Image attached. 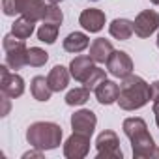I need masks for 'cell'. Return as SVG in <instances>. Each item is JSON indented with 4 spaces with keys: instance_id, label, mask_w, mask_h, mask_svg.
<instances>
[{
    "instance_id": "2",
    "label": "cell",
    "mask_w": 159,
    "mask_h": 159,
    "mask_svg": "<svg viewBox=\"0 0 159 159\" xmlns=\"http://www.w3.org/2000/svg\"><path fill=\"white\" fill-rule=\"evenodd\" d=\"M152 99V88L150 84L139 75H127L122 79L120 84V96H118V105L124 111H137L142 109L148 101Z\"/></svg>"
},
{
    "instance_id": "27",
    "label": "cell",
    "mask_w": 159,
    "mask_h": 159,
    "mask_svg": "<svg viewBox=\"0 0 159 159\" xmlns=\"http://www.w3.org/2000/svg\"><path fill=\"white\" fill-rule=\"evenodd\" d=\"M2 10L8 17H13L17 15V10H15V0H2Z\"/></svg>"
},
{
    "instance_id": "6",
    "label": "cell",
    "mask_w": 159,
    "mask_h": 159,
    "mask_svg": "<svg viewBox=\"0 0 159 159\" xmlns=\"http://www.w3.org/2000/svg\"><path fill=\"white\" fill-rule=\"evenodd\" d=\"M88 150H90V135L77 131H73V135L64 144V155L67 159H83L88 155Z\"/></svg>"
},
{
    "instance_id": "29",
    "label": "cell",
    "mask_w": 159,
    "mask_h": 159,
    "mask_svg": "<svg viewBox=\"0 0 159 159\" xmlns=\"http://www.w3.org/2000/svg\"><path fill=\"white\" fill-rule=\"evenodd\" d=\"M8 111H10V98H8V96H4V111H2V116H6V114H8Z\"/></svg>"
},
{
    "instance_id": "10",
    "label": "cell",
    "mask_w": 159,
    "mask_h": 159,
    "mask_svg": "<svg viewBox=\"0 0 159 159\" xmlns=\"http://www.w3.org/2000/svg\"><path fill=\"white\" fill-rule=\"evenodd\" d=\"M15 10L23 17L36 23V21H43L47 4H45V0H15Z\"/></svg>"
},
{
    "instance_id": "18",
    "label": "cell",
    "mask_w": 159,
    "mask_h": 159,
    "mask_svg": "<svg viewBox=\"0 0 159 159\" xmlns=\"http://www.w3.org/2000/svg\"><path fill=\"white\" fill-rule=\"evenodd\" d=\"M90 45V39L86 34L83 32H71L66 39H64V49L67 52H83L86 47Z\"/></svg>"
},
{
    "instance_id": "21",
    "label": "cell",
    "mask_w": 159,
    "mask_h": 159,
    "mask_svg": "<svg viewBox=\"0 0 159 159\" xmlns=\"http://www.w3.org/2000/svg\"><path fill=\"white\" fill-rule=\"evenodd\" d=\"M88 99H90V90H88L86 86H83V88H73V90H69L67 96H66V103H67L69 107L84 105Z\"/></svg>"
},
{
    "instance_id": "24",
    "label": "cell",
    "mask_w": 159,
    "mask_h": 159,
    "mask_svg": "<svg viewBox=\"0 0 159 159\" xmlns=\"http://www.w3.org/2000/svg\"><path fill=\"white\" fill-rule=\"evenodd\" d=\"M64 21V13L62 10L58 8V4H51L47 6V11H45V17H43V23H52V25H62Z\"/></svg>"
},
{
    "instance_id": "16",
    "label": "cell",
    "mask_w": 159,
    "mask_h": 159,
    "mask_svg": "<svg viewBox=\"0 0 159 159\" xmlns=\"http://www.w3.org/2000/svg\"><path fill=\"white\" fill-rule=\"evenodd\" d=\"M69 73L71 71H67L64 66H54L51 69L47 81H49V86H51L52 92H62V90L67 88V84H69Z\"/></svg>"
},
{
    "instance_id": "11",
    "label": "cell",
    "mask_w": 159,
    "mask_h": 159,
    "mask_svg": "<svg viewBox=\"0 0 159 159\" xmlns=\"http://www.w3.org/2000/svg\"><path fill=\"white\" fill-rule=\"evenodd\" d=\"M96 124H98V118L88 109H81V111H77L71 116V127L77 133H84V135H90L92 137V133L96 129Z\"/></svg>"
},
{
    "instance_id": "20",
    "label": "cell",
    "mask_w": 159,
    "mask_h": 159,
    "mask_svg": "<svg viewBox=\"0 0 159 159\" xmlns=\"http://www.w3.org/2000/svg\"><path fill=\"white\" fill-rule=\"evenodd\" d=\"M32 32H34V21H30V19H26V17H21V19H17V21L11 25V34H15V36L21 38V39L30 38Z\"/></svg>"
},
{
    "instance_id": "14",
    "label": "cell",
    "mask_w": 159,
    "mask_h": 159,
    "mask_svg": "<svg viewBox=\"0 0 159 159\" xmlns=\"http://www.w3.org/2000/svg\"><path fill=\"white\" fill-rule=\"evenodd\" d=\"M96 98L101 105H111V103H116L118 101V96H120V86L114 83V81H105L99 83L96 86Z\"/></svg>"
},
{
    "instance_id": "15",
    "label": "cell",
    "mask_w": 159,
    "mask_h": 159,
    "mask_svg": "<svg viewBox=\"0 0 159 159\" xmlns=\"http://www.w3.org/2000/svg\"><path fill=\"white\" fill-rule=\"evenodd\" d=\"M112 51H114V47H112V43H111L109 39L98 38V39H94L92 45H90V58H92L94 62H98V64H107V60H109V56L112 54Z\"/></svg>"
},
{
    "instance_id": "5",
    "label": "cell",
    "mask_w": 159,
    "mask_h": 159,
    "mask_svg": "<svg viewBox=\"0 0 159 159\" xmlns=\"http://www.w3.org/2000/svg\"><path fill=\"white\" fill-rule=\"evenodd\" d=\"M96 146H98V159H122L124 157L118 135L111 129L99 133Z\"/></svg>"
},
{
    "instance_id": "8",
    "label": "cell",
    "mask_w": 159,
    "mask_h": 159,
    "mask_svg": "<svg viewBox=\"0 0 159 159\" xmlns=\"http://www.w3.org/2000/svg\"><path fill=\"white\" fill-rule=\"evenodd\" d=\"M159 28V13L153 10H144L133 21V30L139 38H150Z\"/></svg>"
},
{
    "instance_id": "19",
    "label": "cell",
    "mask_w": 159,
    "mask_h": 159,
    "mask_svg": "<svg viewBox=\"0 0 159 159\" xmlns=\"http://www.w3.org/2000/svg\"><path fill=\"white\" fill-rule=\"evenodd\" d=\"M30 92H32L34 99H38V101H49L51 99V94H52V90L49 86V81H47L45 77H41V75H38V77L32 79Z\"/></svg>"
},
{
    "instance_id": "30",
    "label": "cell",
    "mask_w": 159,
    "mask_h": 159,
    "mask_svg": "<svg viewBox=\"0 0 159 159\" xmlns=\"http://www.w3.org/2000/svg\"><path fill=\"white\" fill-rule=\"evenodd\" d=\"M47 2H51V4H60L62 0H47Z\"/></svg>"
},
{
    "instance_id": "1",
    "label": "cell",
    "mask_w": 159,
    "mask_h": 159,
    "mask_svg": "<svg viewBox=\"0 0 159 159\" xmlns=\"http://www.w3.org/2000/svg\"><path fill=\"white\" fill-rule=\"evenodd\" d=\"M124 133L131 140L133 157L144 159V157H159V148L153 142V137L148 131V125L142 118H125L124 120Z\"/></svg>"
},
{
    "instance_id": "13",
    "label": "cell",
    "mask_w": 159,
    "mask_h": 159,
    "mask_svg": "<svg viewBox=\"0 0 159 159\" xmlns=\"http://www.w3.org/2000/svg\"><path fill=\"white\" fill-rule=\"evenodd\" d=\"M94 60L90 56H77L71 60L69 64V71H71V77L79 83H84L86 79L90 77V73L94 71Z\"/></svg>"
},
{
    "instance_id": "12",
    "label": "cell",
    "mask_w": 159,
    "mask_h": 159,
    "mask_svg": "<svg viewBox=\"0 0 159 159\" xmlns=\"http://www.w3.org/2000/svg\"><path fill=\"white\" fill-rule=\"evenodd\" d=\"M79 23L81 26L88 32H99L103 26H105V13L98 8H88L81 13L79 17Z\"/></svg>"
},
{
    "instance_id": "32",
    "label": "cell",
    "mask_w": 159,
    "mask_h": 159,
    "mask_svg": "<svg viewBox=\"0 0 159 159\" xmlns=\"http://www.w3.org/2000/svg\"><path fill=\"white\" fill-rule=\"evenodd\" d=\"M150 2H152V4H159V0H150Z\"/></svg>"
},
{
    "instance_id": "28",
    "label": "cell",
    "mask_w": 159,
    "mask_h": 159,
    "mask_svg": "<svg viewBox=\"0 0 159 159\" xmlns=\"http://www.w3.org/2000/svg\"><path fill=\"white\" fill-rule=\"evenodd\" d=\"M41 152H43V150H38V152H26L23 157H25V159H30V157H41V155H43Z\"/></svg>"
},
{
    "instance_id": "22",
    "label": "cell",
    "mask_w": 159,
    "mask_h": 159,
    "mask_svg": "<svg viewBox=\"0 0 159 159\" xmlns=\"http://www.w3.org/2000/svg\"><path fill=\"white\" fill-rule=\"evenodd\" d=\"M58 30H60L58 25L43 23V25L39 26V30H38V39L43 41V43H49V45H51V43L56 41V38H58Z\"/></svg>"
},
{
    "instance_id": "31",
    "label": "cell",
    "mask_w": 159,
    "mask_h": 159,
    "mask_svg": "<svg viewBox=\"0 0 159 159\" xmlns=\"http://www.w3.org/2000/svg\"><path fill=\"white\" fill-rule=\"evenodd\" d=\"M155 124H157V127H159V114L155 116Z\"/></svg>"
},
{
    "instance_id": "23",
    "label": "cell",
    "mask_w": 159,
    "mask_h": 159,
    "mask_svg": "<svg viewBox=\"0 0 159 159\" xmlns=\"http://www.w3.org/2000/svg\"><path fill=\"white\" fill-rule=\"evenodd\" d=\"M47 60H49V54H47L43 49H39V47H30V49H28V54H26L28 66H32V67H41V66L47 64Z\"/></svg>"
},
{
    "instance_id": "7",
    "label": "cell",
    "mask_w": 159,
    "mask_h": 159,
    "mask_svg": "<svg viewBox=\"0 0 159 159\" xmlns=\"http://www.w3.org/2000/svg\"><path fill=\"white\" fill-rule=\"evenodd\" d=\"M107 71L116 79H125L133 73V60L124 51H112V54L107 60Z\"/></svg>"
},
{
    "instance_id": "9",
    "label": "cell",
    "mask_w": 159,
    "mask_h": 159,
    "mask_svg": "<svg viewBox=\"0 0 159 159\" xmlns=\"http://www.w3.org/2000/svg\"><path fill=\"white\" fill-rule=\"evenodd\" d=\"M0 75H2V94L8 98H19L25 92V81L17 73H10L8 64L0 66Z\"/></svg>"
},
{
    "instance_id": "33",
    "label": "cell",
    "mask_w": 159,
    "mask_h": 159,
    "mask_svg": "<svg viewBox=\"0 0 159 159\" xmlns=\"http://www.w3.org/2000/svg\"><path fill=\"white\" fill-rule=\"evenodd\" d=\"M157 47H159V34H157Z\"/></svg>"
},
{
    "instance_id": "4",
    "label": "cell",
    "mask_w": 159,
    "mask_h": 159,
    "mask_svg": "<svg viewBox=\"0 0 159 159\" xmlns=\"http://www.w3.org/2000/svg\"><path fill=\"white\" fill-rule=\"evenodd\" d=\"M2 45L6 51V64L11 69H21L23 66H28V62H26L28 49L25 45V39L17 38L15 34H8V36H4Z\"/></svg>"
},
{
    "instance_id": "3",
    "label": "cell",
    "mask_w": 159,
    "mask_h": 159,
    "mask_svg": "<svg viewBox=\"0 0 159 159\" xmlns=\"http://www.w3.org/2000/svg\"><path fill=\"white\" fill-rule=\"evenodd\" d=\"M26 140L36 150H54L62 142V127L54 122H34L26 129Z\"/></svg>"
},
{
    "instance_id": "17",
    "label": "cell",
    "mask_w": 159,
    "mask_h": 159,
    "mask_svg": "<svg viewBox=\"0 0 159 159\" xmlns=\"http://www.w3.org/2000/svg\"><path fill=\"white\" fill-rule=\"evenodd\" d=\"M109 32L112 38L124 41V39H129L135 30H133V23L129 19H114L109 26Z\"/></svg>"
},
{
    "instance_id": "25",
    "label": "cell",
    "mask_w": 159,
    "mask_h": 159,
    "mask_svg": "<svg viewBox=\"0 0 159 159\" xmlns=\"http://www.w3.org/2000/svg\"><path fill=\"white\" fill-rule=\"evenodd\" d=\"M105 81V69H101V67H94V71L90 73V77L86 79V81L83 83L88 90H96V86L99 84V83H103Z\"/></svg>"
},
{
    "instance_id": "26",
    "label": "cell",
    "mask_w": 159,
    "mask_h": 159,
    "mask_svg": "<svg viewBox=\"0 0 159 159\" xmlns=\"http://www.w3.org/2000/svg\"><path fill=\"white\" fill-rule=\"evenodd\" d=\"M150 88H152V101H153V114L157 116L159 114V81L152 83Z\"/></svg>"
}]
</instances>
